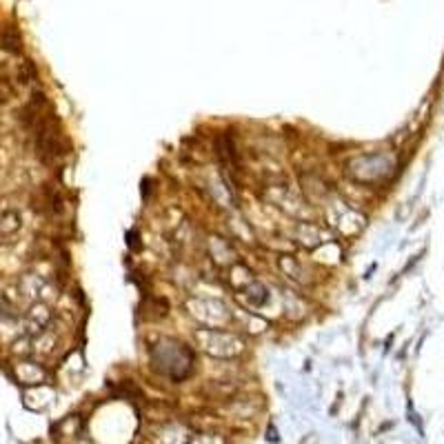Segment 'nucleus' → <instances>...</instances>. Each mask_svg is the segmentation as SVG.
<instances>
[{
    "instance_id": "nucleus-1",
    "label": "nucleus",
    "mask_w": 444,
    "mask_h": 444,
    "mask_svg": "<svg viewBox=\"0 0 444 444\" xmlns=\"http://www.w3.org/2000/svg\"><path fill=\"white\" fill-rule=\"evenodd\" d=\"M193 342L200 351L216 358V360H236L247 349L245 338L236 331H229V329L200 327L193 331Z\"/></svg>"
},
{
    "instance_id": "nucleus-2",
    "label": "nucleus",
    "mask_w": 444,
    "mask_h": 444,
    "mask_svg": "<svg viewBox=\"0 0 444 444\" xmlns=\"http://www.w3.org/2000/svg\"><path fill=\"white\" fill-rule=\"evenodd\" d=\"M187 313L205 329H227L233 325V311L216 298H189Z\"/></svg>"
},
{
    "instance_id": "nucleus-3",
    "label": "nucleus",
    "mask_w": 444,
    "mask_h": 444,
    "mask_svg": "<svg viewBox=\"0 0 444 444\" xmlns=\"http://www.w3.org/2000/svg\"><path fill=\"white\" fill-rule=\"evenodd\" d=\"M191 351H187L176 340H165L153 349V367L169 378H185L191 371Z\"/></svg>"
},
{
    "instance_id": "nucleus-4",
    "label": "nucleus",
    "mask_w": 444,
    "mask_h": 444,
    "mask_svg": "<svg viewBox=\"0 0 444 444\" xmlns=\"http://www.w3.org/2000/svg\"><path fill=\"white\" fill-rule=\"evenodd\" d=\"M325 213L329 229H335L342 236H358L365 227V216L358 213L353 207H349L345 200H340L338 196H329L325 203Z\"/></svg>"
},
{
    "instance_id": "nucleus-5",
    "label": "nucleus",
    "mask_w": 444,
    "mask_h": 444,
    "mask_svg": "<svg viewBox=\"0 0 444 444\" xmlns=\"http://www.w3.org/2000/svg\"><path fill=\"white\" fill-rule=\"evenodd\" d=\"M265 198L271 205H276L280 211H285L287 216L296 218V220H307L311 216V207L305 200L302 193H296L293 189L285 187V185H271L265 191Z\"/></svg>"
},
{
    "instance_id": "nucleus-6",
    "label": "nucleus",
    "mask_w": 444,
    "mask_h": 444,
    "mask_svg": "<svg viewBox=\"0 0 444 444\" xmlns=\"http://www.w3.org/2000/svg\"><path fill=\"white\" fill-rule=\"evenodd\" d=\"M291 238L298 247L307 251H318L320 247L333 242V233L327 227H320L318 222L311 220H296V225L291 229Z\"/></svg>"
},
{
    "instance_id": "nucleus-7",
    "label": "nucleus",
    "mask_w": 444,
    "mask_h": 444,
    "mask_svg": "<svg viewBox=\"0 0 444 444\" xmlns=\"http://www.w3.org/2000/svg\"><path fill=\"white\" fill-rule=\"evenodd\" d=\"M238 300L245 311H251V313H258L265 318V311H269L273 307V291L265 285V282H260L256 278L245 289L238 291Z\"/></svg>"
},
{
    "instance_id": "nucleus-8",
    "label": "nucleus",
    "mask_w": 444,
    "mask_h": 444,
    "mask_svg": "<svg viewBox=\"0 0 444 444\" xmlns=\"http://www.w3.org/2000/svg\"><path fill=\"white\" fill-rule=\"evenodd\" d=\"M16 293L18 300L31 305V302H47L51 296H56V287L40 273H23L16 282Z\"/></svg>"
},
{
    "instance_id": "nucleus-9",
    "label": "nucleus",
    "mask_w": 444,
    "mask_h": 444,
    "mask_svg": "<svg viewBox=\"0 0 444 444\" xmlns=\"http://www.w3.org/2000/svg\"><path fill=\"white\" fill-rule=\"evenodd\" d=\"M20 325H23V333L29 338H36L38 333H43L54 325V309L49 302H31L27 307L25 316L20 318Z\"/></svg>"
},
{
    "instance_id": "nucleus-10",
    "label": "nucleus",
    "mask_w": 444,
    "mask_h": 444,
    "mask_svg": "<svg viewBox=\"0 0 444 444\" xmlns=\"http://www.w3.org/2000/svg\"><path fill=\"white\" fill-rule=\"evenodd\" d=\"M11 375L18 385L23 387H40V385H47L49 380V371L40 365L38 360H29V358H20L16 365L11 367Z\"/></svg>"
},
{
    "instance_id": "nucleus-11",
    "label": "nucleus",
    "mask_w": 444,
    "mask_h": 444,
    "mask_svg": "<svg viewBox=\"0 0 444 444\" xmlns=\"http://www.w3.org/2000/svg\"><path fill=\"white\" fill-rule=\"evenodd\" d=\"M205 247H207L209 260L213 262V265L222 267V269H229L231 265L240 262L236 247L231 245V240H227V238H222V236H209L207 242H205Z\"/></svg>"
},
{
    "instance_id": "nucleus-12",
    "label": "nucleus",
    "mask_w": 444,
    "mask_h": 444,
    "mask_svg": "<svg viewBox=\"0 0 444 444\" xmlns=\"http://www.w3.org/2000/svg\"><path fill=\"white\" fill-rule=\"evenodd\" d=\"M276 265H278L282 276H287L291 282H296V285H300V287H309L313 282V276H311L309 267L302 265V262L291 253H280L276 258Z\"/></svg>"
},
{
    "instance_id": "nucleus-13",
    "label": "nucleus",
    "mask_w": 444,
    "mask_h": 444,
    "mask_svg": "<svg viewBox=\"0 0 444 444\" xmlns=\"http://www.w3.org/2000/svg\"><path fill=\"white\" fill-rule=\"evenodd\" d=\"M56 398V391L47 385H40V387H29L25 391V407L31 409V411H43L51 405V400Z\"/></svg>"
},
{
    "instance_id": "nucleus-14",
    "label": "nucleus",
    "mask_w": 444,
    "mask_h": 444,
    "mask_svg": "<svg viewBox=\"0 0 444 444\" xmlns=\"http://www.w3.org/2000/svg\"><path fill=\"white\" fill-rule=\"evenodd\" d=\"M191 431L180 425V422H169L156 435V444H189Z\"/></svg>"
},
{
    "instance_id": "nucleus-15",
    "label": "nucleus",
    "mask_w": 444,
    "mask_h": 444,
    "mask_svg": "<svg viewBox=\"0 0 444 444\" xmlns=\"http://www.w3.org/2000/svg\"><path fill=\"white\" fill-rule=\"evenodd\" d=\"M225 280H227V285L238 293L240 289H245L251 280H256V273H253L247 265H242V262H236V265H231V267L227 269Z\"/></svg>"
},
{
    "instance_id": "nucleus-16",
    "label": "nucleus",
    "mask_w": 444,
    "mask_h": 444,
    "mask_svg": "<svg viewBox=\"0 0 444 444\" xmlns=\"http://www.w3.org/2000/svg\"><path fill=\"white\" fill-rule=\"evenodd\" d=\"M54 431H56L58 438L74 440V438L80 435V431H83V418H80V415H69V418H65L63 422H58Z\"/></svg>"
},
{
    "instance_id": "nucleus-17",
    "label": "nucleus",
    "mask_w": 444,
    "mask_h": 444,
    "mask_svg": "<svg viewBox=\"0 0 444 444\" xmlns=\"http://www.w3.org/2000/svg\"><path fill=\"white\" fill-rule=\"evenodd\" d=\"M282 309H285L291 318H302L307 313L305 300L293 291H282Z\"/></svg>"
},
{
    "instance_id": "nucleus-18",
    "label": "nucleus",
    "mask_w": 444,
    "mask_h": 444,
    "mask_svg": "<svg viewBox=\"0 0 444 444\" xmlns=\"http://www.w3.org/2000/svg\"><path fill=\"white\" fill-rule=\"evenodd\" d=\"M20 227H23V218H20L18 211L9 209V211H5L3 216H0V236H5V238L14 236V233L20 231Z\"/></svg>"
},
{
    "instance_id": "nucleus-19",
    "label": "nucleus",
    "mask_w": 444,
    "mask_h": 444,
    "mask_svg": "<svg viewBox=\"0 0 444 444\" xmlns=\"http://www.w3.org/2000/svg\"><path fill=\"white\" fill-rule=\"evenodd\" d=\"M189 444H225V438L216 431H198V433H191Z\"/></svg>"
},
{
    "instance_id": "nucleus-20",
    "label": "nucleus",
    "mask_w": 444,
    "mask_h": 444,
    "mask_svg": "<svg viewBox=\"0 0 444 444\" xmlns=\"http://www.w3.org/2000/svg\"><path fill=\"white\" fill-rule=\"evenodd\" d=\"M3 47L9 49V51H14V54L20 51V38H18V34H16L14 29H7V31L3 34Z\"/></svg>"
},
{
    "instance_id": "nucleus-21",
    "label": "nucleus",
    "mask_w": 444,
    "mask_h": 444,
    "mask_svg": "<svg viewBox=\"0 0 444 444\" xmlns=\"http://www.w3.org/2000/svg\"><path fill=\"white\" fill-rule=\"evenodd\" d=\"M11 87L7 85V80H0V105H3V103H7V100L11 98Z\"/></svg>"
},
{
    "instance_id": "nucleus-22",
    "label": "nucleus",
    "mask_w": 444,
    "mask_h": 444,
    "mask_svg": "<svg viewBox=\"0 0 444 444\" xmlns=\"http://www.w3.org/2000/svg\"><path fill=\"white\" fill-rule=\"evenodd\" d=\"M71 444H94V442H91V440H87V438H76Z\"/></svg>"
}]
</instances>
